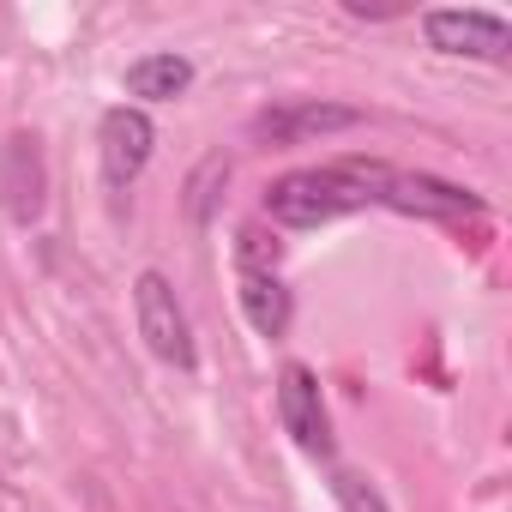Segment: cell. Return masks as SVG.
Returning a JSON list of instances; mask_svg holds the SVG:
<instances>
[{
	"label": "cell",
	"instance_id": "cell-1",
	"mask_svg": "<svg viewBox=\"0 0 512 512\" xmlns=\"http://www.w3.org/2000/svg\"><path fill=\"white\" fill-rule=\"evenodd\" d=\"M392 169L386 163H368V157H338V163H320V169H290L266 187V217L284 223V229H320L344 211H362V205H380Z\"/></svg>",
	"mask_w": 512,
	"mask_h": 512
},
{
	"label": "cell",
	"instance_id": "cell-2",
	"mask_svg": "<svg viewBox=\"0 0 512 512\" xmlns=\"http://www.w3.org/2000/svg\"><path fill=\"white\" fill-rule=\"evenodd\" d=\"M235 296H241V314L260 338H284L290 332V284H284V266H278V241H266L260 223H247L235 235Z\"/></svg>",
	"mask_w": 512,
	"mask_h": 512
},
{
	"label": "cell",
	"instance_id": "cell-3",
	"mask_svg": "<svg viewBox=\"0 0 512 512\" xmlns=\"http://www.w3.org/2000/svg\"><path fill=\"white\" fill-rule=\"evenodd\" d=\"M133 320H139V338L157 362L193 374L199 368V344H193V326H187V308L175 296V284L163 272H139L133 278Z\"/></svg>",
	"mask_w": 512,
	"mask_h": 512
},
{
	"label": "cell",
	"instance_id": "cell-4",
	"mask_svg": "<svg viewBox=\"0 0 512 512\" xmlns=\"http://www.w3.org/2000/svg\"><path fill=\"white\" fill-rule=\"evenodd\" d=\"M422 37L434 55H452V61H506L512 55V25L482 7H428Z\"/></svg>",
	"mask_w": 512,
	"mask_h": 512
},
{
	"label": "cell",
	"instance_id": "cell-5",
	"mask_svg": "<svg viewBox=\"0 0 512 512\" xmlns=\"http://www.w3.org/2000/svg\"><path fill=\"white\" fill-rule=\"evenodd\" d=\"M151 151H157V127H151V115H145V109L121 103V109H109V115H103V127H97V163H103L109 193H127V187L145 175Z\"/></svg>",
	"mask_w": 512,
	"mask_h": 512
},
{
	"label": "cell",
	"instance_id": "cell-6",
	"mask_svg": "<svg viewBox=\"0 0 512 512\" xmlns=\"http://www.w3.org/2000/svg\"><path fill=\"white\" fill-rule=\"evenodd\" d=\"M278 422L308 458H332V416H326L320 374L308 362H284V374H278Z\"/></svg>",
	"mask_w": 512,
	"mask_h": 512
},
{
	"label": "cell",
	"instance_id": "cell-7",
	"mask_svg": "<svg viewBox=\"0 0 512 512\" xmlns=\"http://www.w3.org/2000/svg\"><path fill=\"white\" fill-rule=\"evenodd\" d=\"M350 127H362V109L320 103V97L272 103V109L253 115V139H260V145H308V139H326V133H350Z\"/></svg>",
	"mask_w": 512,
	"mask_h": 512
},
{
	"label": "cell",
	"instance_id": "cell-8",
	"mask_svg": "<svg viewBox=\"0 0 512 512\" xmlns=\"http://www.w3.org/2000/svg\"><path fill=\"white\" fill-rule=\"evenodd\" d=\"M380 205H392V211H404V217H434V223L482 217V199H476V193H464V187H452V181H440V175H398V169H392Z\"/></svg>",
	"mask_w": 512,
	"mask_h": 512
},
{
	"label": "cell",
	"instance_id": "cell-9",
	"mask_svg": "<svg viewBox=\"0 0 512 512\" xmlns=\"http://www.w3.org/2000/svg\"><path fill=\"white\" fill-rule=\"evenodd\" d=\"M0 193H7V211L19 223H31L43 211V151L37 133H13L7 151H0Z\"/></svg>",
	"mask_w": 512,
	"mask_h": 512
},
{
	"label": "cell",
	"instance_id": "cell-10",
	"mask_svg": "<svg viewBox=\"0 0 512 512\" xmlns=\"http://www.w3.org/2000/svg\"><path fill=\"white\" fill-rule=\"evenodd\" d=\"M187 85H193L187 55H139L127 67V97H139V103H175Z\"/></svg>",
	"mask_w": 512,
	"mask_h": 512
},
{
	"label": "cell",
	"instance_id": "cell-11",
	"mask_svg": "<svg viewBox=\"0 0 512 512\" xmlns=\"http://www.w3.org/2000/svg\"><path fill=\"white\" fill-rule=\"evenodd\" d=\"M211 181H229V157H223V151H217V157H205V163L193 169V181H187V211H193L199 223H211V199H217V193H211Z\"/></svg>",
	"mask_w": 512,
	"mask_h": 512
},
{
	"label": "cell",
	"instance_id": "cell-12",
	"mask_svg": "<svg viewBox=\"0 0 512 512\" xmlns=\"http://www.w3.org/2000/svg\"><path fill=\"white\" fill-rule=\"evenodd\" d=\"M332 488H338V506H344V512H392V506H386V494H380L368 476H356V470H338V476H332Z\"/></svg>",
	"mask_w": 512,
	"mask_h": 512
}]
</instances>
